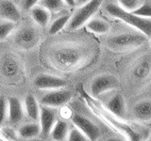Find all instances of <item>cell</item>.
Masks as SVG:
<instances>
[{
    "mask_svg": "<svg viewBox=\"0 0 151 141\" xmlns=\"http://www.w3.org/2000/svg\"><path fill=\"white\" fill-rule=\"evenodd\" d=\"M41 133V126L37 123H27L21 126L18 130V135L22 138H31L39 135Z\"/></svg>",
    "mask_w": 151,
    "mask_h": 141,
    "instance_id": "22",
    "label": "cell"
},
{
    "mask_svg": "<svg viewBox=\"0 0 151 141\" xmlns=\"http://www.w3.org/2000/svg\"><path fill=\"white\" fill-rule=\"evenodd\" d=\"M72 98V92L64 88L51 89V91L42 96L40 103L42 105L50 107H59L66 105Z\"/></svg>",
    "mask_w": 151,
    "mask_h": 141,
    "instance_id": "9",
    "label": "cell"
},
{
    "mask_svg": "<svg viewBox=\"0 0 151 141\" xmlns=\"http://www.w3.org/2000/svg\"><path fill=\"white\" fill-rule=\"evenodd\" d=\"M129 75L134 83L142 85L151 79V54H144L132 64Z\"/></svg>",
    "mask_w": 151,
    "mask_h": 141,
    "instance_id": "7",
    "label": "cell"
},
{
    "mask_svg": "<svg viewBox=\"0 0 151 141\" xmlns=\"http://www.w3.org/2000/svg\"><path fill=\"white\" fill-rule=\"evenodd\" d=\"M14 29H15L14 22L5 20L4 22L0 23V41L6 40Z\"/></svg>",
    "mask_w": 151,
    "mask_h": 141,
    "instance_id": "25",
    "label": "cell"
},
{
    "mask_svg": "<svg viewBox=\"0 0 151 141\" xmlns=\"http://www.w3.org/2000/svg\"><path fill=\"white\" fill-rule=\"evenodd\" d=\"M119 79L111 73H101L94 77L90 85V92L97 98L119 88Z\"/></svg>",
    "mask_w": 151,
    "mask_h": 141,
    "instance_id": "6",
    "label": "cell"
},
{
    "mask_svg": "<svg viewBox=\"0 0 151 141\" xmlns=\"http://www.w3.org/2000/svg\"><path fill=\"white\" fill-rule=\"evenodd\" d=\"M132 116L138 121H150L151 99H144L137 102L132 107Z\"/></svg>",
    "mask_w": 151,
    "mask_h": 141,
    "instance_id": "16",
    "label": "cell"
},
{
    "mask_svg": "<svg viewBox=\"0 0 151 141\" xmlns=\"http://www.w3.org/2000/svg\"><path fill=\"white\" fill-rule=\"evenodd\" d=\"M64 2L68 5V6L70 7H74L76 6V2H75V0H64Z\"/></svg>",
    "mask_w": 151,
    "mask_h": 141,
    "instance_id": "32",
    "label": "cell"
},
{
    "mask_svg": "<svg viewBox=\"0 0 151 141\" xmlns=\"http://www.w3.org/2000/svg\"><path fill=\"white\" fill-rule=\"evenodd\" d=\"M20 62L12 54H4L0 58V74L7 79L15 78L20 73Z\"/></svg>",
    "mask_w": 151,
    "mask_h": 141,
    "instance_id": "11",
    "label": "cell"
},
{
    "mask_svg": "<svg viewBox=\"0 0 151 141\" xmlns=\"http://www.w3.org/2000/svg\"><path fill=\"white\" fill-rule=\"evenodd\" d=\"M9 120L12 123H18L24 118V108L21 101L17 97L9 98Z\"/></svg>",
    "mask_w": 151,
    "mask_h": 141,
    "instance_id": "17",
    "label": "cell"
},
{
    "mask_svg": "<svg viewBox=\"0 0 151 141\" xmlns=\"http://www.w3.org/2000/svg\"><path fill=\"white\" fill-rule=\"evenodd\" d=\"M105 11L109 15L127 23V25L135 27L136 29L143 32L148 38L151 37V19L137 16L131 11L123 9L120 5L115 3H107L105 5Z\"/></svg>",
    "mask_w": 151,
    "mask_h": 141,
    "instance_id": "2",
    "label": "cell"
},
{
    "mask_svg": "<svg viewBox=\"0 0 151 141\" xmlns=\"http://www.w3.org/2000/svg\"><path fill=\"white\" fill-rule=\"evenodd\" d=\"M86 28L88 31L93 33V34L101 35L111 30V25L104 19L92 18L86 23Z\"/></svg>",
    "mask_w": 151,
    "mask_h": 141,
    "instance_id": "18",
    "label": "cell"
},
{
    "mask_svg": "<svg viewBox=\"0 0 151 141\" xmlns=\"http://www.w3.org/2000/svg\"><path fill=\"white\" fill-rule=\"evenodd\" d=\"M31 17L40 26H45L50 20V11L41 5H35L31 9Z\"/></svg>",
    "mask_w": 151,
    "mask_h": 141,
    "instance_id": "19",
    "label": "cell"
},
{
    "mask_svg": "<svg viewBox=\"0 0 151 141\" xmlns=\"http://www.w3.org/2000/svg\"><path fill=\"white\" fill-rule=\"evenodd\" d=\"M72 122L76 127H78L79 130L83 132L84 135L87 136L88 140L94 141L100 137V129L88 118L80 114H75L72 116Z\"/></svg>",
    "mask_w": 151,
    "mask_h": 141,
    "instance_id": "10",
    "label": "cell"
},
{
    "mask_svg": "<svg viewBox=\"0 0 151 141\" xmlns=\"http://www.w3.org/2000/svg\"><path fill=\"white\" fill-rule=\"evenodd\" d=\"M89 1H90V0H75L76 5H78V6H81V5L86 4Z\"/></svg>",
    "mask_w": 151,
    "mask_h": 141,
    "instance_id": "31",
    "label": "cell"
},
{
    "mask_svg": "<svg viewBox=\"0 0 151 141\" xmlns=\"http://www.w3.org/2000/svg\"><path fill=\"white\" fill-rule=\"evenodd\" d=\"M131 12L137 16L151 19V3L145 2L144 4H141L138 8L134 9V11H132Z\"/></svg>",
    "mask_w": 151,
    "mask_h": 141,
    "instance_id": "26",
    "label": "cell"
},
{
    "mask_svg": "<svg viewBox=\"0 0 151 141\" xmlns=\"http://www.w3.org/2000/svg\"><path fill=\"white\" fill-rule=\"evenodd\" d=\"M70 18H71L70 14H65V15H63L59 17L58 19H56V20L50 25L48 33L50 35L58 34L60 30H63V28L67 26V24L70 21Z\"/></svg>",
    "mask_w": 151,
    "mask_h": 141,
    "instance_id": "23",
    "label": "cell"
},
{
    "mask_svg": "<svg viewBox=\"0 0 151 141\" xmlns=\"http://www.w3.org/2000/svg\"><path fill=\"white\" fill-rule=\"evenodd\" d=\"M106 110L118 119H124L127 113V105L124 96L121 93H115L111 96L106 103Z\"/></svg>",
    "mask_w": 151,
    "mask_h": 141,
    "instance_id": "14",
    "label": "cell"
},
{
    "mask_svg": "<svg viewBox=\"0 0 151 141\" xmlns=\"http://www.w3.org/2000/svg\"><path fill=\"white\" fill-rule=\"evenodd\" d=\"M25 108L26 113L29 119L37 121L40 118V107L38 105L35 96L33 94H27L25 98Z\"/></svg>",
    "mask_w": 151,
    "mask_h": 141,
    "instance_id": "20",
    "label": "cell"
},
{
    "mask_svg": "<svg viewBox=\"0 0 151 141\" xmlns=\"http://www.w3.org/2000/svg\"><path fill=\"white\" fill-rule=\"evenodd\" d=\"M103 0H90L86 4L81 5L70 18V21L67 24L68 30H77L92 19L96 14L99 8L101 7Z\"/></svg>",
    "mask_w": 151,
    "mask_h": 141,
    "instance_id": "5",
    "label": "cell"
},
{
    "mask_svg": "<svg viewBox=\"0 0 151 141\" xmlns=\"http://www.w3.org/2000/svg\"><path fill=\"white\" fill-rule=\"evenodd\" d=\"M33 85L39 89H56L64 88L67 85V81L56 75L41 73L35 77Z\"/></svg>",
    "mask_w": 151,
    "mask_h": 141,
    "instance_id": "12",
    "label": "cell"
},
{
    "mask_svg": "<svg viewBox=\"0 0 151 141\" xmlns=\"http://www.w3.org/2000/svg\"><path fill=\"white\" fill-rule=\"evenodd\" d=\"M39 1L40 0H23V8L26 11H28L39 3Z\"/></svg>",
    "mask_w": 151,
    "mask_h": 141,
    "instance_id": "30",
    "label": "cell"
},
{
    "mask_svg": "<svg viewBox=\"0 0 151 141\" xmlns=\"http://www.w3.org/2000/svg\"><path fill=\"white\" fill-rule=\"evenodd\" d=\"M148 37L143 32H122L107 38L106 45L109 49L116 52L135 50L147 41Z\"/></svg>",
    "mask_w": 151,
    "mask_h": 141,
    "instance_id": "1",
    "label": "cell"
},
{
    "mask_svg": "<svg viewBox=\"0 0 151 141\" xmlns=\"http://www.w3.org/2000/svg\"><path fill=\"white\" fill-rule=\"evenodd\" d=\"M41 35L38 29L33 26H24L20 28L14 37V42L18 48L22 50H30L40 43Z\"/></svg>",
    "mask_w": 151,
    "mask_h": 141,
    "instance_id": "8",
    "label": "cell"
},
{
    "mask_svg": "<svg viewBox=\"0 0 151 141\" xmlns=\"http://www.w3.org/2000/svg\"><path fill=\"white\" fill-rule=\"evenodd\" d=\"M67 140H69V141H87L88 138L81 130H79L78 127L75 126L73 129H71L69 131Z\"/></svg>",
    "mask_w": 151,
    "mask_h": 141,
    "instance_id": "27",
    "label": "cell"
},
{
    "mask_svg": "<svg viewBox=\"0 0 151 141\" xmlns=\"http://www.w3.org/2000/svg\"><path fill=\"white\" fill-rule=\"evenodd\" d=\"M96 112L102 120H104L107 123L112 126L113 128L116 129L117 131H119L120 133L123 134L125 136H127V138L129 140L140 141V140H143L144 137L146 135L145 134V132H146V129L142 130V127L141 128H134V127L126 123V122L119 120L120 119H118V118L114 117L113 115H111V113L109 111H104L101 108L96 107Z\"/></svg>",
    "mask_w": 151,
    "mask_h": 141,
    "instance_id": "4",
    "label": "cell"
},
{
    "mask_svg": "<svg viewBox=\"0 0 151 141\" xmlns=\"http://www.w3.org/2000/svg\"><path fill=\"white\" fill-rule=\"evenodd\" d=\"M0 18L17 23L21 20V12L12 0H0Z\"/></svg>",
    "mask_w": 151,
    "mask_h": 141,
    "instance_id": "15",
    "label": "cell"
},
{
    "mask_svg": "<svg viewBox=\"0 0 151 141\" xmlns=\"http://www.w3.org/2000/svg\"><path fill=\"white\" fill-rule=\"evenodd\" d=\"M68 133H69L68 124L63 120H57L50 132V135L52 139L57 141H63L67 139Z\"/></svg>",
    "mask_w": 151,
    "mask_h": 141,
    "instance_id": "21",
    "label": "cell"
},
{
    "mask_svg": "<svg viewBox=\"0 0 151 141\" xmlns=\"http://www.w3.org/2000/svg\"><path fill=\"white\" fill-rule=\"evenodd\" d=\"M64 0H40L39 5L48 9L50 12H59L65 7Z\"/></svg>",
    "mask_w": 151,
    "mask_h": 141,
    "instance_id": "24",
    "label": "cell"
},
{
    "mask_svg": "<svg viewBox=\"0 0 151 141\" xmlns=\"http://www.w3.org/2000/svg\"><path fill=\"white\" fill-rule=\"evenodd\" d=\"M85 58L82 48L76 45L61 46L53 52V61L58 67L72 70L78 67Z\"/></svg>",
    "mask_w": 151,
    "mask_h": 141,
    "instance_id": "3",
    "label": "cell"
},
{
    "mask_svg": "<svg viewBox=\"0 0 151 141\" xmlns=\"http://www.w3.org/2000/svg\"><path fill=\"white\" fill-rule=\"evenodd\" d=\"M7 102L4 96H0V125L5 121L7 116Z\"/></svg>",
    "mask_w": 151,
    "mask_h": 141,
    "instance_id": "29",
    "label": "cell"
},
{
    "mask_svg": "<svg viewBox=\"0 0 151 141\" xmlns=\"http://www.w3.org/2000/svg\"><path fill=\"white\" fill-rule=\"evenodd\" d=\"M57 112L54 107L42 105L40 109V126H41V133L44 135H50V132L53 128L54 124L56 123Z\"/></svg>",
    "mask_w": 151,
    "mask_h": 141,
    "instance_id": "13",
    "label": "cell"
},
{
    "mask_svg": "<svg viewBox=\"0 0 151 141\" xmlns=\"http://www.w3.org/2000/svg\"><path fill=\"white\" fill-rule=\"evenodd\" d=\"M117 1L123 9L129 11H134L142 4L141 0H117Z\"/></svg>",
    "mask_w": 151,
    "mask_h": 141,
    "instance_id": "28",
    "label": "cell"
}]
</instances>
